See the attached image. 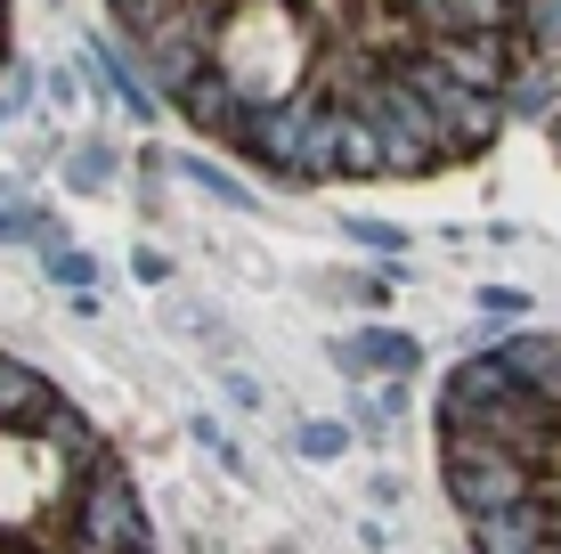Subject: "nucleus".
Returning <instances> with one entry per match:
<instances>
[{"mask_svg": "<svg viewBox=\"0 0 561 554\" xmlns=\"http://www.w3.org/2000/svg\"><path fill=\"white\" fill-rule=\"evenodd\" d=\"M82 66H90V90H106L123 114H154V90L130 74V57L114 49V42H82Z\"/></svg>", "mask_w": 561, "mask_h": 554, "instance_id": "nucleus-12", "label": "nucleus"}, {"mask_svg": "<svg viewBox=\"0 0 561 554\" xmlns=\"http://www.w3.org/2000/svg\"><path fill=\"white\" fill-rule=\"evenodd\" d=\"M480 310H489V318H520V310H529V302H520L513 285H489V294H480Z\"/></svg>", "mask_w": 561, "mask_h": 554, "instance_id": "nucleus-20", "label": "nucleus"}, {"mask_svg": "<svg viewBox=\"0 0 561 554\" xmlns=\"http://www.w3.org/2000/svg\"><path fill=\"white\" fill-rule=\"evenodd\" d=\"M66 530H57V546H147V513L130 498V473L99 456V465H82L66 482Z\"/></svg>", "mask_w": 561, "mask_h": 554, "instance_id": "nucleus-3", "label": "nucleus"}, {"mask_svg": "<svg viewBox=\"0 0 561 554\" xmlns=\"http://www.w3.org/2000/svg\"><path fill=\"white\" fill-rule=\"evenodd\" d=\"M123 9H130V0H114V16H123Z\"/></svg>", "mask_w": 561, "mask_h": 554, "instance_id": "nucleus-23", "label": "nucleus"}, {"mask_svg": "<svg viewBox=\"0 0 561 554\" xmlns=\"http://www.w3.org/2000/svg\"><path fill=\"white\" fill-rule=\"evenodd\" d=\"M553 539V498H513L472 513V554H537Z\"/></svg>", "mask_w": 561, "mask_h": 554, "instance_id": "nucleus-7", "label": "nucleus"}, {"mask_svg": "<svg viewBox=\"0 0 561 554\" xmlns=\"http://www.w3.org/2000/svg\"><path fill=\"white\" fill-rule=\"evenodd\" d=\"M439 441H448V498L463 513H489V506H513V498H553V473H529L489 432H439Z\"/></svg>", "mask_w": 561, "mask_h": 554, "instance_id": "nucleus-4", "label": "nucleus"}, {"mask_svg": "<svg viewBox=\"0 0 561 554\" xmlns=\"http://www.w3.org/2000/svg\"><path fill=\"white\" fill-rule=\"evenodd\" d=\"M0 42H9V0H0Z\"/></svg>", "mask_w": 561, "mask_h": 554, "instance_id": "nucleus-22", "label": "nucleus"}, {"mask_svg": "<svg viewBox=\"0 0 561 554\" xmlns=\"http://www.w3.org/2000/svg\"><path fill=\"white\" fill-rule=\"evenodd\" d=\"M25 432H33V441H42L49 456H66V473H82V465H99V456H114V449L99 441V425H90L73 399H57V392L42 399V408H33V425H25Z\"/></svg>", "mask_w": 561, "mask_h": 554, "instance_id": "nucleus-9", "label": "nucleus"}, {"mask_svg": "<svg viewBox=\"0 0 561 554\" xmlns=\"http://www.w3.org/2000/svg\"><path fill=\"white\" fill-rule=\"evenodd\" d=\"M211 66L237 82L244 106H268V99H294L309 82V16L301 0H228L220 33H211Z\"/></svg>", "mask_w": 561, "mask_h": 554, "instance_id": "nucleus-1", "label": "nucleus"}, {"mask_svg": "<svg viewBox=\"0 0 561 554\" xmlns=\"http://www.w3.org/2000/svg\"><path fill=\"white\" fill-rule=\"evenodd\" d=\"M553 90H561V66H553V57L513 49L505 82H496V106H505V114H520V123H546V114H553Z\"/></svg>", "mask_w": 561, "mask_h": 554, "instance_id": "nucleus-10", "label": "nucleus"}, {"mask_svg": "<svg viewBox=\"0 0 561 554\" xmlns=\"http://www.w3.org/2000/svg\"><path fill=\"white\" fill-rule=\"evenodd\" d=\"M520 384L505 368H496V351H480V359H463V368L448 375V392H439V432H480V416L489 408H505Z\"/></svg>", "mask_w": 561, "mask_h": 554, "instance_id": "nucleus-5", "label": "nucleus"}, {"mask_svg": "<svg viewBox=\"0 0 561 554\" xmlns=\"http://www.w3.org/2000/svg\"><path fill=\"white\" fill-rule=\"evenodd\" d=\"M537 554H553V539H546V546H537Z\"/></svg>", "mask_w": 561, "mask_h": 554, "instance_id": "nucleus-24", "label": "nucleus"}, {"mask_svg": "<svg viewBox=\"0 0 561 554\" xmlns=\"http://www.w3.org/2000/svg\"><path fill=\"white\" fill-rule=\"evenodd\" d=\"M130 270H139L147 285H163V278H171V253H154V245H139V253H130Z\"/></svg>", "mask_w": 561, "mask_h": 554, "instance_id": "nucleus-21", "label": "nucleus"}, {"mask_svg": "<svg viewBox=\"0 0 561 554\" xmlns=\"http://www.w3.org/2000/svg\"><path fill=\"white\" fill-rule=\"evenodd\" d=\"M334 368H351V375H366V368L408 375V368H415V342L391 335V327H366V335H342V342H334Z\"/></svg>", "mask_w": 561, "mask_h": 554, "instance_id": "nucleus-13", "label": "nucleus"}, {"mask_svg": "<svg viewBox=\"0 0 561 554\" xmlns=\"http://www.w3.org/2000/svg\"><path fill=\"white\" fill-rule=\"evenodd\" d=\"M66 456H49L33 432L0 425V539H57L42 522L49 506H66Z\"/></svg>", "mask_w": 561, "mask_h": 554, "instance_id": "nucleus-2", "label": "nucleus"}, {"mask_svg": "<svg viewBox=\"0 0 561 554\" xmlns=\"http://www.w3.org/2000/svg\"><path fill=\"white\" fill-rule=\"evenodd\" d=\"M42 399H49V384L25 368V359H9V351H0V425H16V432H25Z\"/></svg>", "mask_w": 561, "mask_h": 554, "instance_id": "nucleus-14", "label": "nucleus"}, {"mask_svg": "<svg viewBox=\"0 0 561 554\" xmlns=\"http://www.w3.org/2000/svg\"><path fill=\"white\" fill-rule=\"evenodd\" d=\"M42 270H49L57 285H66V294H90V285H99V261H90L82 245H57V253L42 261Z\"/></svg>", "mask_w": 561, "mask_h": 554, "instance_id": "nucleus-15", "label": "nucleus"}, {"mask_svg": "<svg viewBox=\"0 0 561 554\" xmlns=\"http://www.w3.org/2000/svg\"><path fill=\"white\" fill-rule=\"evenodd\" d=\"M171 106H180V114H187V123H196V131H211V139H228V147H237L244 114H253V106L237 99V82H228L220 66H196V74H187V82H180V99H171Z\"/></svg>", "mask_w": 561, "mask_h": 554, "instance_id": "nucleus-8", "label": "nucleus"}, {"mask_svg": "<svg viewBox=\"0 0 561 554\" xmlns=\"http://www.w3.org/2000/svg\"><path fill=\"white\" fill-rule=\"evenodd\" d=\"M496 368H505L520 392H561V342L546 327H520V335L496 342Z\"/></svg>", "mask_w": 561, "mask_h": 554, "instance_id": "nucleus-11", "label": "nucleus"}, {"mask_svg": "<svg viewBox=\"0 0 561 554\" xmlns=\"http://www.w3.org/2000/svg\"><path fill=\"white\" fill-rule=\"evenodd\" d=\"M66 180H73V188H106V180H114V156H106V147H82V156L66 163Z\"/></svg>", "mask_w": 561, "mask_h": 554, "instance_id": "nucleus-17", "label": "nucleus"}, {"mask_svg": "<svg viewBox=\"0 0 561 554\" xmlns=\"http://www.w3.org/2000/svg\"><path fill=\"white\" fill-rule=\"evenodd\" d=\"M301 456H342V425H301Z\"/></svg>", "mask_w": 561, "mask_h": 554, "instance_id": "nucleus-19", "label": "nucleus"}, {"mask_svg": "<svg viewBox=\"0 0 561 554\" xmlns=\"http://www.w3.org/2000/svg\"><path fill=\"white\" fill-rule=\"evenodd\" d=\"M171 171H180V180H196V188H204V196H220V204H253V196H244V188H237V180H228V171H220V163H204V156H180V163H171Z\"/></svg>", "mask_w": 561, "mask_h": 554, "instance_id": "nucleus-16", "label": "nucleus"}, {"mask_svg": "<svg viewBox=\"0 0 561 554\" xmlns=\"http://www.w3.org/2000/svg\"><path fill=\"white\" fill-rule=\"evenodd\" d=\"M351 237H358V245H375V253H399V245H408L391 221H366V213H351Z\"/></svg>", "mask_w": 561, "mask_h": 554, "instance_id": "nucleus-18", "label": "nucleus"}, {"mask_svg": "<svg viewBox=\"0 0 561 554\" xmlns=\"http://www.w3.org/2000/svg\"><path fill=\"white\" fill-rule=\"evenodd\" d=\"M423 57L463 90H496L505 66H513V42L505 33H423Z\"/></svg>", "mask_w": 561, "mask_h": 554, "instance_id": "nucleus-6", "label": "nucleus"}]
</instances>
